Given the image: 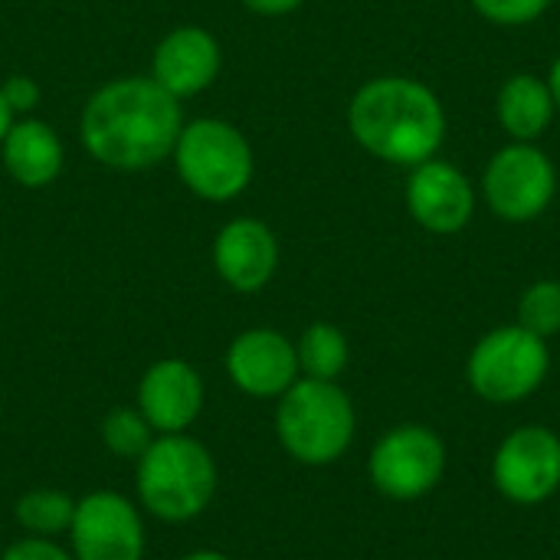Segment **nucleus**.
<instances>
[{
  "instance_id": "obj_23",
  "label": "nucleus",
  "mask_w": 560,
  "mask_h": 560,
  "mask_svg": "<svg viewBox=\"0 0 560 560\" xmlns=\"http://www.w3.org/2000/svg\"><path fill=\"white\" fill-rule=\"evenodd\" d=\"M0 92H3V98H7L13 115H30L39 105V98H43L39 82L30 79V75H7L0 82Z\"/></svg>"
},
{
  "instance_id": "obj_21",
  "label": "nucleus",
  "mask_w": 560,
  "mask_h": 560,
  "mask_svg": "<svg viewBox=\"0 0 560 560\" xmlns=\"http://www.w3.org/2000/svg\"><path fill=\"white\" fill-rule=\"evenodd\" d=\"M518 325L538 338H551L560 331V282L545 279L525 289L518 302Z\"/></svg>"
},
{
  "instance_id": "obj_13",
  "label": "nucleus",
  "mask_w": 560,
  "mask_h": 560,
  "mask_svg": "<svg viewBox=\"0 0 560 560\" xmlns=\"http://www.w3.org/2000/svg\"><path fill=\"white\" fill-rule=\"evenodd\" d=\"M213 269L217 276L243 295L266 289L279 269V240L256 217H236L220 226L213 240Z\"/></svg>"
},
{
  "instance_id": "obj_17",
  "label": "nucleus",
  "mask_w": 560,
  "mask_h": 560,
  "mask_svg": "<svg viewBox=\"0 0 560 560\" xmlns=\"http://www.w3.org/2000/svg\"><path fill=\"white\" fill-rule=\"evenodd\" d=\"M555 115V95L548 82L532 72L512 75L499 92V121L515 141H538Z\"/></svg>"
},
{
  "instance_id": "obj_19",
  "label": "nucleus",
  "mask_w": 560,
  "mask_h": 560,
  "mask_svg": "<svg viewBox=\"0 0 560 560\" xmlns=\"http://www.w3.org/2000/svg\"><path fill=\"white\" fill-rule=\"evenodd\" d=\"M75 499L59 489H30L16 499L13 518L33 538H56L66 535L72 525Z\"/></svg>"
},
{
  "instance_id": "obj_8",
  "label": "nucleus",
  "mask_w": 560,
  "mask_h": 560,
  "mask_svg": "<svg viewBox=\"0 0 560 560\" xmlns=\"http://www.w3.org/2000/svg\"><path fill=\"white\" fill-rule=\"evenodd\" d=\"M75 560H144V522L138 505L121 492H89L75 502L66 532Z\"/></svg>"
},
{
  "instance_id": "obj_5",
  "label": "nucleus",
  "mask_w": 560,
  "mask_h": 560,
  "mask_svg": "<svg viewBox=\"0 0 560 560\" xmlns=\"http://www.w3.org/2000/svg\"><path fill=\"white\" fill-rule=\"evenodd\" d=\"M171 161L180 184L207 203L236 200L256 174L253 144L236 125L223 118L184 121Z\"/></svg>"
},
{
  "instance_id": "obj_14",
  "label": "nucleus",
  "mask_w": 560,
  "mask_h": 560,
  "mask_svg": "<svg viewBox=\"0 0 560 560\" xmlns=\"http://www.w3.org/2000/svg\"><path fill=\"white\" fill-rule=\"evenodd\" d=\"M223 49L217 36L197 23L174 26L151 56V79L174 98H190L210 89L220 75Z\"/></svg>"
},
{
  "instance_id": "obj_11",
  "label": "nucleus",
  "mask_w": 560,
  "mask_h": 560,
  "mask_svg": "<svg viewBox=\"0 0 560 560\" xmlns=\"http://www.w3.org/2000/svg\"><path fill=\"white\" fill-rule=\"evenodd\" d=\"M223 368L233 387L256 400H279L302 377L295 345L276 328H249L236 335L223 354Z\"/></svg>"
},
{
  "instance_id": "obj_4",
  "label": "nucleus",
  "mask_w": 560,
  "mask_h": 560,
  "mask_svg": "<svg viewBox=\"0 0 560 560\" xmlns=\"http://www.w3.org/2000/svg\"><path fill=\"white\" fill-rule=\"evenodd\" d=\"M354 404L335 381L299 377L276 407L279 446L302 466L338 463L354 440Z\"/></svg>"
},
{
  "instance_id": "obj_25",
  "label": "nucleus",
  "mask_w": 560,
  "mask_h": 560,
  "mask_svg": "<svg viewBox=\"0 0 560 560\" xmlns=\"http://www.w3.org/2000/svg\"><path fill=\"white\" fill-rule=\"evenodd\" d=\"M246 10L259 13V16H282V13H292L299 10L305 0H240Z\"/></svg>"
},
{
  "instance_id": "obj_3",
  "label": "nucleus",
  "mask_w": 560,
  "mask_h": 560,
  "mask_svg": "<svg viewBox=\"0 0 560 560\" xmlns=\"http://www.w3.org/2000/svg\"><path fill=\"white\" fill-rule=\"evenodd\" d=\"M135 466L138 502L158 522H194L210 509L217 495V459L200 440L187 433L154 436Z\"/></svg>"
},
{
  "instance_id": "obj_18",
  "label": "nucleus",
  "mask_w": 560,
  "mask_h": 560,
  "mask_svg": "<svg viewBox=\"0 0 560 560\" xmlns=\"http://www.w3.org/2000/svg\"><path fill=\"white\" fill-rule=\"evenodd\" d=\"M295 354H299L302 377H312V381H338L351 358L345 331L328 322L308 325L302 338L295 341Z\"/></svg>"
},
{
  "instance_id": "obj_7",
  "label": "nucleus",
  "mask_w": 560,
  "mask_h": 560,
  "mask_svg": "<svg viewBox=\"0 0 560 560\" xmlns=\"http://www.w3.org/2000/svg\"><path fill=\"white\" fill-rule=\"evenodd\" d=\"M446 469L443 440L420 423H404L387 430L368 459L371 482L381 495L394 502H413L433 492Z\"/></svg>"
},
{
  "instance_id": "obj_15",
  "label": "nucleus",
  "mask_w": 560,
  "mask_h": 560,
  "mask_svg": "<svg viewBox=\"0 0 560 560\" xmlns=\"http://www.w3.org/2000/svg\"><path fill=\"white\" fill-rule=\"evenodd\" d=\"M407 210L420 226L446 236L459 233L469 223L476 210V194L459 167L430 158L417 164L407 180Z\"/></svg>"
},
{
  "instance_id": "obj_20",
  "label": "nucleus",
  "mask_w": 560,
  "mask_h": 560,
  "mask_svg": "<svg viewBox=\"0 0 560 560\" xmlns=\"http://www.w3.org/2000/svg\"><path fill=\"white\" fill-rule=\"evenodd\" d=\"M98 433H102V443H105V450L112 453V456H118V459H141V453L154 443V430H151V423L141 417V410L138 407H115V410H108L105 413V420H102V427H98Z\"/></svg>"
},
{
  "instance_id": "obj_9",
  "label": "nucleus",
  "mask_w": 560,
  "mask_h": 560,
  "mask_svg": "<svg viewBox=\"0 0 560 560\" xmlns=\"http://www.w3.org/2000/svg\"><path fill=\"white\" fill-rule=\"evenodd\" d=\"M482 187L495 217L509 223H528L555 200L558 174L541 148L532 141H515L489 161Z\"/></svg>"
},
{
  "instance_id": "obj_12",
  "label": "nucleus",
  "mask_w": 560,
  "mask_h": 560,
  "mask_svg": "<svg viewBox=\"0 0 560 560\" xmlns=\"http://www.w3.org/2000/svg\"><path fill=\"white\" fill-rule=\"evenodd\" d=\"M207 400L203 377L180 358L154 361L138 381V410L158 436L187 433Z\"/></svg>"
},
{
  "instance_id": "obj_28",
  "label": "nucleus",
  "mask_w": 560,
  "mask_h": 560,
  "mask_svg": "<svg viewBox=\"0 0 560 560\" xmlns=\"http://www.w3.org/2000/svg\"><path fill=\"white\" fill-rule=\"evenodd\" d=\"M180 560H233L230 555H223V551H210V548H203V551H190V555H184Z\"/></svg>"
},
{
  "instance_id": "obj_2",
  "label": "nucleus",
  "mask_w": 560,
  "mask_h": 560,
  "mask_svg": "<svg viewBox=\"0 0 560 560\" xmlns=\"http://www.w3.org/2000/svg\"><path fill=\"white\" fill-rule=\"evenodd\" d=\"M354 141L387 164L430 161L446 135V115L433 89L417 79L384 75L361 85L348 105Z\"/></svg>"
},
{
  "instance_id": "obj_24",
  "label": "nucleus",
  "mask_w": 560,
  "mask_h": 560,
  "mask_svg": "<svg viewBox=\"0 0 560 560\" xmlns=\"http://www.w3.org/2000/svg\"><path fill=\"white\" fill-rule=\"evenodd\" d=\"M0 560H75V558H72V551H66L62 545H56L52 538H33V535H26V538L13 541V545L3 551V558Z\"/></svg>"
},
{
  "instance_id": "obj_26",
  "label": "nucleus",
  "mask_w": 560,
  "mask_h": 560,
  "mask_svg": "<svg viewBox=\"0 0 560 560\" xmlns=\"http://www.w3.org/2000/svg\"><path fill=\"white\" fill-rule=\"evenodd\" d=\"M13 121H16V115L10 112V105H7V98H3V92H0V144H3V138H7V131H10Z\"/></svg>"
},
{
  "instance_id": "obj_27",
  "label": "nucleus",
  "mask_w": 560,
  "mask_h": 560,
  "mask_svg": "<svg viewBox=\"0 0 560 560\" xmlns=\"http://www.w3.org/2000/svg\"><path fill=\"white\" fill-rule=\"evenodd\" d=\"M548 89H551V95H555V105H560V56L555 59V66H551V75H548Z\"/></svg>"
},
{
  "instance_id": "obj_1",
  "label": "nucleus",
  "mask_w": 560,
  "mask_h": 560,
  "mask_svg": "<svg viewBox=\"0 0 560 560\" xmlns=\"http://www.w3.org/2000/svg\"><path fill=\"white\" fill-rule=\"evenodd\" d=\"M184 128L180 98L151 75H121L89 95L79 135L95 164L112 171H148L171 158Z\"/></svg>"
},
{
  "instance_id": "obj_16",
  "label": "nucleus",
  "mask_w": 560,
  "mask_h": 560,
  "mask_svg": "<svg viewBox=\"0 0 560 560\" xmlns=\"http://www.w3.org/2000/svg\"><path fill=\"white\" fill-rule=\"evenodd\" d=\"M0 161L13 184H20L26 190H43L62 174L66 148L52 125L26 115L10 125V131L0 144Z\"/></svg>"
},
{
  "instance_id": "obj_10",
  "label": "nucleus",
  "mask_w": 560,
  "mask_h": 560,
  "mask_svg": "<svg viewBox=\"0 0 560 560\" xmlns=\"http://www.w3.org/2000/svg\"><path fill=\"white\" fill-rule=\"evenodd\" d=\"M495 489L515 505H541L560 489V436L548 427H518L492 459Z\"/></svg>"
},
{
  "instance_id": "obj_6",
  "label": "nucleus",
  "mask_w": 560,
  "mask_h": 560,
  "mask_svg": "<svg viewBox=\"0 0 560 560\" xmlns=\"http://www.w3.org/2000/svg\"><path fill=\"white\" fill-rule=\"evenodd\" d=\"M551 358L545 338L522 325L489 331L469 354V384L489 404H518L532 397L548 377Z\"/></svg>"
},
{
  "instance_id": "obj_22",
  "label": "nucleus",
  "mask_w": 560,
  "mask_h": 560,
  "mask_svg": "<svg viewBox=\"0 0 560 560\" xmlns=\"http://www.w3.org/2000/svg\"><path fill=\"white\" fill-rule=\"evenodd\" d=\"M548 3L551 0H472V7L486 20L502 23V26H522V23L538 20L548 10Z\"/></svg>"
}]
</instances>
